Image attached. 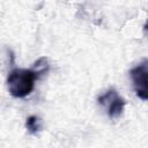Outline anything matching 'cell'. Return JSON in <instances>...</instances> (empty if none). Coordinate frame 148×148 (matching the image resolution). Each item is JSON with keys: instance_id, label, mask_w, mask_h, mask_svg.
Returning <instances> with one entry per match:
<instances>
[{"instance_id": "cell-1", "label": "cell", "mask_w": 148, "mask_h": 148, "mask_svg": "<svg viewBox=\"0 0 148 148\" xmlns=\"http://www.w3.org/2000/svg\"><path fill=\"white\" fill-rule=\"evenodd\" d=\"M39 77L34 68H14L9 72L7 77V86L9 94L17 98L28 96L35 87V81Z\"/></svg>"}, {"instance_id": "cell-2", "label": "cell", "mask_w": 148, "mask_h": 148, "mask_svg": "<svg viewBox=\"0 0 148 148\" xmlns=\"http://www.w3.org/2000/svg\"><path fill=\"white\" fill-rule=\"evenodd\" d=\"M130 74L135 95L143 101H148V59H143L133 67Z\"/></svg>"}, {"instance_id": "cell-3", "label": "cell", "mask_w": 148, "mask_h": 148, "mask_svg": "<svg viewBox=\"0 0 148 148\" xmlns=\"http://www.w3.org/2000/svg\"><path fill=\"white\" fill-rule=\"evenodd\" d=\"M98 104L104 106L106 109L108 116L111 119L119 118L123 114L124 108H125V99L119 96L116 89H109L104 94L98 96Z\"/></svg>"}, {"instance_id": "cell-4", "label": "cell", "mask_w": 148, "mask_h": 148, "mask_svg": "<svg viewBox=\"0 0 148 148\" xmlns=\"http://www.w3.org/2000/svg\"><path fill=\"white\" fill-rule=\"evenodd\" d=\"M42 126H43L42 120L37 116H30L25 120V128L31 134H36L37 132H39L42 130Z\"/></svg>"}, {"instance_id": "cell-5", "label": "cell", "mask_w": 148, "mask_h": 148, "mask_svg": "<svg viewBox=\"0 0 148 148\" xmlns=\"http://www.w3.org/2000/svg\"><path fill=\"white\" fill-rule=\"evenodd\" d=\"M143 30L148 34V20H147V22H146V23H145V25H143Z\"/></svg>"}]
</instances>
